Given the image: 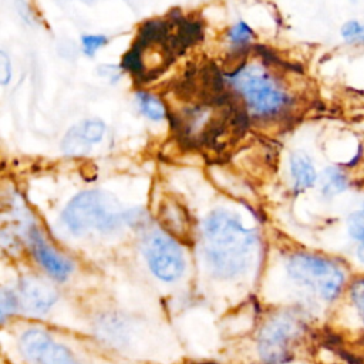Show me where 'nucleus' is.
Here are the masks:
<instances>
[{"mask_svg":"<svg viewBox=\"0 0 364 364\" xmlns=\"http://www.w3.org/2000/svg\"><path fill=\"white\" fill-rule=\"evenodd\" d=\"M136 101L141 112L151 121H161L166 115V107L164 101L151 92H138Z\"/></svg>","mask_w":364,"mask_h":364,"instance_id":"15","label":"nucleus"},{"mask_svg":"<svg viewBox=\"0 0 364 364\" xmlns=\"http://www.w3.org/2000/svg\"><path fill=\"white\" fill-rule=\"evenodd\" d=\"M228 81L259 118H274L289 107L290 97L284 87L259 63L242 64L228 74Z\"/></svg>","mask_w":364,"mask_h":364,"instance_id":"3","label":"nucleus"},{"mask_svg":"<svg viewBox=\"0 0 364 364\" xmlns=\"http://www.w3.org/2000/svg\"><path fill=\"white\" fill-rule=\"evenodd\" d=\"M159 218L164 225V228L172 233L173 236L188 237L189 235V218L185 212V209L175 200H166L159 210Z\"/></svg>","mask_w":364,"mask_h":364,"instance_id":"12","label":"nucleus"},{"mask_svg":"<svg viewBox=\"0 0 364 364\" xmlns=\"http://www.w3.org/2000/svg\"><path fill=\"white\" fill-rule=\"evenodd\" d=\"M320 188L323 195L334 196L347 189V178L338 168H326L320 176Z\"/></svg>","mask_w":364,"mask_h":364,"instance_id":"14","label":"nucleus"},{"mask_svg":"<svg viewBox=\"0 0 364 364\" xmlns=\"http://www.w3.org/2000/svg\"><path fill=\"white\" fill-rule=\"evenodd\" d=\"M11 78V63L9 55L4 51H0V82L7 85Z\"/></svg>","mask_w":364,"mask_h":364,"instance_id":"21","label":"nucleus"},{"mask_svg":"<svg viewBox=\"0 0 364 364\" xmlns=\"http://www.w3.org/2000/svg\"><path fill=\"white\" fill-rule=\"evenodd\" d=\"M290 276L313 289L324 300H333L344 282L343 272L330 260L314 255L297 253L287 262Z\"/></svg>","mask_w":364,"mask_h":364,"instance_id":"5","label":"nucleus"},{"mask_svg":"<svg viewBox=\"0 0 364 364\" xmlns=\"http://www.w3.org/2000/svg\"><path fill=\"white\" fill-rule=\"evenodd\" d=\"M199 37V26L182 16L146 21L131 50L124 55L122 65L132 75L149 81Z\"/></svg>","mask_w":364,"mask_h":364,"instance_id":"1","label":"nucleus"},{"mask_svg":"<svg viewBox=\"0 0 364 364\" xmlns=\"http://www.w3.org/2000/svg\"><path fill=\"white\" fill-rule=\"evenodd\" d=\"M259 237L256 230L223 209L213 210L203 223V250L213 272L232 277L245 272L255 259Z\"/></svg>","mask_w":364,"mask_h":364,"instance_id":"2","label":"nucleus"},{"mask_svg":"<svg viewBox=\"0 0 364 364\" xmlns=\"http://www.w3.org/2000/svg\"><path fill=\"white\" fill-rule=\"evenodd\" d=\"M255 33L249 24L245 21H237L235 26H232L228 31V38L235 46H243L247 44L253 38Z\"/></svg>","mask_w":364,"mask_h":364,"instance_id":"17","label":"nucleus"},{"mask_svg":"<svg viewBox=\"0 0 364 364\" xmlns=\"http://www.w3.org/2000/svg\"><path fill=\"white\" fill-rule=\"evenodd\" d=\"M107 43H108V38L107 36H102V34H85L81 37L82 50L90 57H92L95 51L102 46H105Z\"/></svg>","mask_w":364,"mask_h":364,"instance_id":"19","label":"nucleus"},{"mask_svg":"<svg viewBox=\"0 0 364 364\" xmlns=\"http://www.w3.org/2000/svg\"><path fill=\"white\" fill-rule=\"evenodd\" d=\"M341 37L351 44L364 43V23L357 20H350L341 27Z\"/></svg>","mask_w":364,"mask_h":364,"instance_id":"18","label":"nucleus"},{"mask_svg":"<svg viewBox=\"0 0 364 364\" xmlns=\"http://www.w3.org/2000/svg\"><path fill=\"white\" fill-rule=\"evenodd\" d=\"M18 294L24 309L37 314L46 313L57 301V293L41 280L33 277L23 279Z\"/></svg>","mask_w":364,"mask_h":364,"instance_id":"10","label":"nucleus"},{"mask_svg":"<svg viewBox=\"0 0 364 364\" xmlns=\"http://www.w3.org/2000/svg\"><path fill=\"white\" fill-rule=\"evenodd\" d=\"M77 128L82 134V136L90 141L91 144H97L102 139L105 134V124L101 119H84L82 122L77 124Z\"/></svg>","mask_w":364,"mask_h":364,"instance_id":"16","label":"nucleus"},{"mask_svg":"<svg viewBox=\"0 0 364 364\" xmlns=\"http://www.w3.org/2000/svg\"><path fill=\"white\" fill-rule=\"evenodd\" d=\"M92 148V144L90 141H87L82 134L80 132V129L77 128V125L71 127L63 141H61V149L65 155L70 156H82L87 155Z\"/></svg>","mask_w":364,"mask_h":364,"instance_id":"13","label":"nucleus"},{"mask_svg":"<svg viewBox=\"0 0 364 364\" xmlns=\"http://www.w3.org/2000/svg\"><path fill=\"white\" fill-rule=\"evenodd\" d=\"M357 256L358 259L364 263V236L358 240V247H357Z\"/></svg>","mask_w":364,"mask_h":364,"instance_id":"24","label":"nucleus"},{"mask_svg":"<svg viewBox=\"0 0 364 364\" xmlns=\"http://www.w3.org/2000/svg\"><path fill=\"white\" fill-rule=\"evenodd\" d=\"M20 350L31 364H80L67 347L38 328L27 330L21 336Z\"/></svg>","mask_w":364,"mask_h":364,"instance_id":"8","label":"nucleus"},{"mask_svg":"<svg viewBox=\"0 0 364 364\" xmlns=\"http://www.w3.org/2000/svg\"><path fill=\"white\" fill-rule=\"evenodd\" d=\"M145 257L156 277L173 282L182 276L185 259L179 245L168 235L152 232L145 242Z\"/></svg>","mask_w":364,"mask_h":364,"instance_id":"7","label":"nucleus"},{"mask_svg":"<svg viewBox=\"0 0 364 364\" xmlns=\"http://www.w3.org/2000/svg\"><path fill=\"white\" fill-rule=\"evenodd\" d=\"M351 296H353V300H354L355 306L358 307V310L361 307H364V279L353 284Z\"/></svg>","mask_w":364,"mask_h":364,"instance_id":"23","label":"nucleus"},{"mask_svg":"<svg viewBox=\"0 0 364 364\" xmlns=\"http://www.w3.org/2000/svg\"><path fill=\"white\" fill-rule=\"evenodd\" d=\"M30 243L33 253L38 263L57 280H64L70 272H71V263L58 255L41 236V233L36 229L31 228L30 230Z\"/></svg>","mask_w":364,"mask_h":364,"instance_id":"9","label":"nucleus"},{"mask_svg":"<svg viewBox=\"0 0 364 364\" xmlns=\"http://www.w3.org/2000/svg\"><path fill=\"white\" fill-rule=\"evenodd\" d=\"M300 330L294 320L276 317L269 320L259 334L257 348L264 364H283L290 358L291 346Z\"/></svg>","mask_w":364,"mask_h":364,"instance_id":"6","label":"nucleus"},{"mask_svg":"<svg viewBox=\"0 0 364 364\" xmlns=\"http://www.w3.org/2000/svg\"><path fill=\"white\" fill-rule=\"evenodd\" d=\"M360 311H361V314H363V318H364V307H361V309H360Z\"/></svg>","mask_w":364,"mask_h":364,"instance_id":"25","label":"nucleus"},{"mask_svg":"<svg viewBox=\"0 0 364 364\" xmlns=\"http://www.w3.org/2000/svg\"><path fill=\"white\" fill-rule=\"evenodd\" d=\"M16 304H17V300L13 293H3V296H1V317L4 318L9 313H13Z\"/></svg>","mask_w":364,"mask_h":364,"instance_id":"22","label":"nucleus"},{"mask_svg":"<svg viewBox=\"0 0 364 364\" xmlns=\"http://www.w3.org/2000/svg\"><path fill=\"white\" fill-rule=\"evenodd\" d=\"M124 216L119 202L100 189L80 192L63 210V222L74 235H82L91 229L111 232L122 223Z\"/></svg>","mask_w":364,"mask_h":364,"instance_id":"4","label":"nucleus"},{"mask_svg":"<svg viewBox=\"0 0 364 364\" xmlns=\"http://www.w3.org/2000/svg\"><path fill=\"white\" fill-rule=\"evenodd\" d=\"M348 232L357 240H360L364 236V212L354 213L350 216Z\"/></svg>","mask_w":364,"mask_h":364,"instance_id":"20","label":"nucleus"},{"mask_svg":"<svg viewBox=\"0 0 364 364\" xmlns=\"http://www.w3.org/2000/svg\"><path fill=\"white\" fill-rule=\"evenodd\" d=\"M290 175L296 191L311 188L317 181V173L310 156L301 151H294L290 155Z\"/></svg>","mask_w":364,"mask_h":364,"instance_id":"11","label":"nucleus"}]
</instances>
